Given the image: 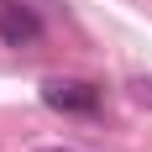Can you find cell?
<instances>
[{
	"instance_id": "obj_1",
	"label": "cell",
	"mask_w": 152,
	"mask_h": 152,
	"mask_svg": "<svg viewBox=\"0 0 152 152\" xmlns=\"http://www.w3.org/2000/svg\"><path fill=\"white\" fill-rule=\"evenodd\" d=\"M37 94H42L47 110H63V115H94V110H100V84H89V79L53 74V79H42Z\"/></svg>"
},
{
	"instance_id": "obj_2",
	"label": "cell",
	"mask_w": 152,
	"mask_h": 152,
	"mask_svg": "<svg viewBox=\"0 0 152 152\" xmlns=\"http://www.w3.org/2000/svg\"><path fill=\"white\" fill-rule=\"evenodd\" d=\"M42 37V16H37V5H26V0H0V42L5 47H31Z\"/></svg>"
},
{
	"instance_id": "obj_3",
	"label": "cell",
	"mask_w": 152,
	"mask_h": 152,
	"mask_svg": "<svg viewBox=\"0 0 152 152\" xmlns=\"http://www.w3.org/2000/svg\"><path fill=\"white\" fill-rule=\"evenodd\" d=\"M131 94H137L142 105H152V79H137V84H131Z\"/></svg>"
},
{
	"instance_id": "obj_4",
	"label": "cell",
	"mask_w": 152,
	"mask_h": 152,
	"mask_svg": "<svg viewBox=\"0 0 152 152\" xmlns=\"http://www.w3.org/2000/svg\"><path fill=\"white\" fill-rule=\"evenodd\" d=\"M42 152H74V147H42Z\"/></svg>"
}]
</instances>
